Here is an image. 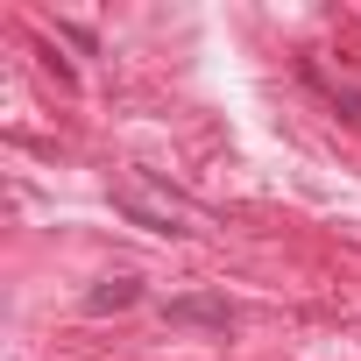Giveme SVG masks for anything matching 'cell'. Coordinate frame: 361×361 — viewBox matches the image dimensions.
I'll use <instances>...</instances> for the list:
<instances>
[{
  "mask_svg": "<svg viewBox=\"0 0 361 361\" xmlns=\"http://www.w3.org/2000/svg\"><path fill=\"white\" fill-rule=\"evenodd\" d=\"M163 319H170V326L227 333V326H234V305H227V298H213V290H185V298H170V305H163Z\"/></svg>",
  "mask_w": 361,
  "mask_h": 361,
  "instance_id": "cell-2",
  "label": "cell"
},
{
  "mask_svg": "<svg viewBox=\"0 0 361 361\" xmlns=\"http://www.w3.org/2000/svg\"><path fill=\"white\" fill-rule=\"evenodd\" d=\"M114 213L142 234H185V206H177L170 192H156L149 177H121L114 185Z\"/></svg>",
  "mask_w": 361,
  "mask_h": 361,
  "instance_id": "cell-1",
  "label": "cell"
},
{
  "mask_svg": "<svg viewBox=\"0 0 361 361\" xmlns=\"http://www.w3.org/2000/svg\"><path fill=\"white\" fill-rule=\"evenodd\" d=\"M135 298H142V283H135V276H106V283L85 298V312H128Z\"/></svg>",
  "mask_w": 361,
  "mask_h": 361,
  "instance_id": "cell-3",
  "label": "cell"
}]
</instances>
